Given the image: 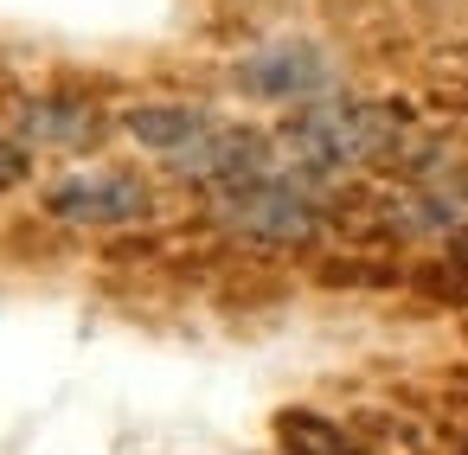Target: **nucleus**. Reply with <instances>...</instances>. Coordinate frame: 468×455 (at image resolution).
<instances>
[{
  "label": "nucleus",
  "instance_id": "f257e3e1",
  "mask_svg": "<svg viewBox=\"0 0 468 455\" xmlns=\"http://www.w3.org/2000/svg\"><path fill=\"white\" fill-rule=\"evenodd\" d=\"M398 142V116L372 110V103H308L282 122V148L314 167V174H340V167H366Z\"/></svg>",
  "mask_w": 468,
  "mask_h": 455
},
{
  "label": "nucleus",
  "instance_id": "f03ea898",
  "mask_svg": "<svg viewBox=\"0 0 468 455\" xmlns=\"http://www.w3.org/2000/svg\"><path fill=\"white\" fill-rule=\"evenodd\" d=\"M218 225H225V231H238L244 244L289 250V244H308V238L321 231V206H314L302 186H289V180L263 174V180L231 186V193L218 199Z\"/></svg>",
  "mask_w": 468,
  "mask_h": 455
},
{
  "label": "nucleus",
  "instance_id": "7ed1b4c3",
  "mask_svg": "<svg viewBox=\"0 0 468 455\" xmlns=\"http://www.w3.org/2000/svg\"><path fill=\"white\" fill-rule=\"evenodd\" d=\"M46 206H52V218H65V225L103 231V225H135V218H148V212H154V193H148V180L129 174V167H78V174H65V180L46 193Z\"/></svg>",
  "mask_w": 468,
  "mask_h": 455
},
{
  "label": "nucleus",
  "instance_id": "20e7f679",
  "mask_svg": "<svg viewBox=\"0 0 468 455\" xmlns=\"http://www.w3.org/2000/svg\"><path fill=\"white\" fill-rule=\"evenodd\" d=\"M231 84L263 103H314L321 90H334V65L308 39H270L231 65Z\"/></svg>",
  "mask_w": 468,
  "mask_h": 455
},
{
  "label": "nucleus",
  "instance_id": "39448f33",
  "mask_svg": "<svg viewBox=\"0 0 468 455\" xmlns=\"http://www.w3.org/2000/svg\"><path fill=\"white\" fill-rule=\"evenodd\" d=\"M122 129H129L148 154L180 161V154L212 129V110H199V103H135V110H122Z\"/></svg>",
  "mask_w": 468,
  "mask_h": 455
},
{
  "label": "nucleus",
  "instance_id": "423d86ee",
  "mask_svg": "<svg viewBox=\"0 0 468 455\" xmlns=\"http://www.w3.org/2000/svg\"><path fill=\"white\" fill-rule=\"evenodd\" d=\"M27 135L46 148H78L97 135V110L78 97H39V103H27Z\"/></svg>",
  "mask_w": 468,
  "mask_h": 455
},
{
  "label": "nucleus",
  "instance_id": "0eeeda50",
  "mask_svg": "<svg viewBox=\"0 0 468 455\" xmlns=\"http://www.w3.org/2000/svg\"><path fill=\"white\" fill-rule=\"evenodd\" d=\"M20 174H27V154H20L7 135H0V193H7V186H20Z\"/></svg>",
  "mask_w": 468,
  "mask_h": 455
},
{
  "label": "nucleus",
  "instance_id": "6e6552de",
  "mask_svg": "<svg viewBox=\"0 0 468 455\" xmlns=\"http://www.w3.org/2000/svg\"><path fill=\"white\" fill-rule=\"evenodd\" d=\"M455 263H462V270H468V238H462V244H455Z\"/></svg>",
  "mask_w": 468,
  "mask_h": 455
}]
</instances>
